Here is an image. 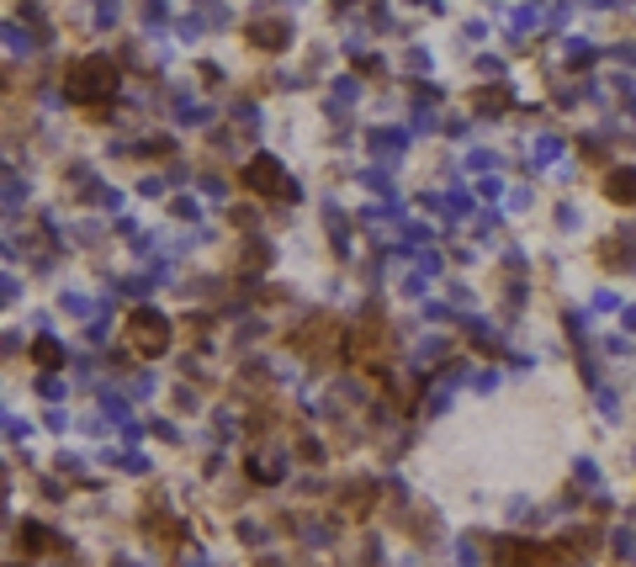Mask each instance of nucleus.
Segmentation results:
<instances>
[{"label":"nucleus","instance_id":"obj_2","mask_svg":"<svg viewBox=\"0 0 636 567\" xmlns=\"http://www.w3.org/2000/svg\"><path fill=\"white\" fill-rule=\"evenodd\" d=\"M133 329H138V345H144V350H159V345H165V318L138 313V318H133Z\"/></svg>","mask_w":636,"mask_h":567},{"label":"nucleus","instance_id":"obj_4","mask_svg":"<svg viewBox=\"0 0 636 567\" xmlns=\"http://www.w3.org/2000/svg\"><path fill=\"white\" fill-rule=\"evenodd\" d=\"M557 154H562V144H557V138H536V165H552Z\"/></svg>","mask_w":636,"mask_h":567},{"label":"nucleus","instance_id":"obj_1","mask_svg":"<svg viewBox=\"0 0 636 567\" xmlns=\"http://www.w3.org/2000/svg\"><path fill=\"white\" fill-rule=\"evenodd\" d=\"M80 74H85V80H69V96H90V90H101V85L111 90V64L107 59H85Z\"/></svg>","mask_w":636,"mask_h":567},{"label":"nucleus","instance_id":"obj_3","mask_svg":"<svg viewBox=\"0 0 636 567\" xmlns=\"http://www.w3.org/2000/svg\"><path fill=\"white\" fill-rule=\"evenodd\" d=\"M610 196L636 202V170H615V175H610Z\"/></svg>","mask_w":636,"mask_h":567}]
</instances>
